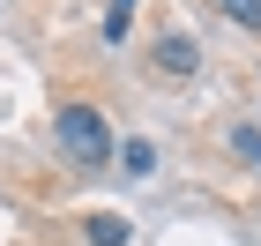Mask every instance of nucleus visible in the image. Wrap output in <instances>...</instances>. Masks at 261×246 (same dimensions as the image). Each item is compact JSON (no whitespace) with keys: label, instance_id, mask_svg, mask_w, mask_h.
<instances>
[{"label":"nucleus","instance_id":"f257e3e1","mask_svg":"<svg viewBox=\"0 0 261 246\" xmlns=\"http://www.w3.org/2000/svg\"><path fill=\"white\" fill-rule=\"evenodd\" d=\"M53 134H60V149H67L75 164H105V157H112V127H105L97 104H60Z\"/></svg>","mask_w":261,"mask_h":246},{"label":"nucleus","instance_id":"f03ea898","mask_svg":"<svg viewBox=\"0 0 261 246\" xmlns=\"http://www.w3.org/2000/svg\"><path fill=\"white\" fill-rule=\"evenodd\" d=\"M149 60L164 67V75H201V45L187 38V30H172V38H157V52Z\"/></svg>","mask_w":261,"mask_h":246},{"label":"nucleus","instance_id":"7ed1b4c3","mask_svg":"<svg viewBox=\"0 0 261 246\" xmlns=\"http://www.w3.org/2000/svg\"><path fill=\"white\" fill-rule=\"evenodd\" d=\"M135 8H142V0H112V8H105V22H97V38H105V45H127V30H135Z\"/></svg>","mask_w":261,"mask_h":246},{"label":"nucleus","instance_id":"20e7f679","mask_svg":"<svg viewBox=\"0 0 261 246\" xmlns=\"http://www.w3.org/2000/svg\"><path fill=\"white\" fill-rule=\"evenodd\" d=\"M120 164L135 172V179H149V172H157V142H142V134H135V142H120Z\"/></svg>","mask_w":261,"mask_h":246},{"label":"nucleus","instance_id":"39448f33","mask_svg":"<svg viewBox=\"0 0 261 246\" xmlns=\"http://www.w3.org/2000/svg\"><path fill=\"white\" fill-rule=\"evenodd\" d=\"M90 246H127V216H90Z\"/></svg>","mask_w":261,"mask_h":246},{"label":"nucleus","instance_id":"423d86ee","mask_svg":"<svg viewBox=\"0 0 261 246\" xmlns=\"http://www.w3.org/2000/svg\"><path fill=\"white\" fill-rule=\"evenodd\" d=\"M217 8L239 22V30H261V0H217Z\"/></svg>","mask_w":261,"mask_h":246},{"label":"nucleus","instance_id":"0eeeda50","mask_svg":"<svg viewBox=\"0 0 261 246\" xmlns=\"http://www.w3.org/2000/svg\"><path fill=\"white\" fill-rule=\"evenodd\" d=\"M231 149H239L246 164H261V127H231Z\"/></svg>","mask_w":261,"mask_h":246}]
</instances>
